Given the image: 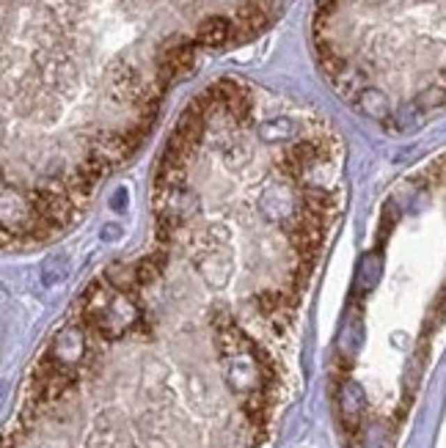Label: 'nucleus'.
<instances>
[{"label":"nucleus","instance_id":"1","mask_svg":"<svg viewBox=\"0 0 446 448\" xmlns=\"http://www.w3.org/2000/svg\"><path fill=\"white\" fill-rule=\"evenodd\" d=\"M83 314L105 338H118L138 322V308L132 305V300L124 291L113 289L111 283H94L89 289Z\"/></svg>","mask_w":446,"mask_h":448},{"label":"nucleus","instance_id":"4","mask_svg":"<svg viewBox=\"0 0 446 448\" xmlns=\"http://www.w3.org/2000/svg\"><path fill=\"white\" fill-rule=\"evenodd\" d=\"M83 333H80V328H66V330H61L53 341V349H50V355H47V360L50 363H56L58 369H66V371H72L77 363H80V358H83Z\"/></svg>","mask_w":446,"mask_h":448},{"label":"nucleus","instance_id":"7","mask_svg":"<svg viewBox=\"0 0 446 448\" xmlns=\"http://www.w3.org/2000/svg\"><path fill=\"white\" fill-rule=\"evenodd\" d=\"M69 270H72V262L69 256H50L42 267V283L45 286H56V283H63L69 278Z\"/></svg>","mask_w":446,"mask_h":448},{"label":"nucleus","instance_id":"3","mask_svg":"<svg viewBox=\"0 0 446 448\" xmlns=\"http://www.w3.org/2000/svg\"><path fill=\"white\" fill-rule=\"evenodd\" d=\"M193 42L199 47H207V50H218L229 42H237V25H234V17H226V14H213L207 17L204 22H199V28L193 31Z\"/></svg>","mask_w":446,"mask_h":448},{"label":"nucleus","instance_id":"5","mask_svg":"<svg viewBox=\"0 0 446 448\" xmlns=\"http://www.w3.org/2000/svg\"><path fill=\"white\" fill-rule=\"evenodd\" d=\"M339 407H341V421L347 424V429H355L361 424V415L367 410V399L364 391L355 383H344L339 393Z\"/></svg>","mask_w":446,"mask_h":448},{"label":"nucleus","instance_id":"2","mask_svg":"<svg viewBox=\"0 0 446 448\" xmlns=\"http://www.w3.org/2000/svg\"><path fill=\"white\" fill-rule=\"evenodd\" d=\"M193 264L210 286H223L231 275V256L226 248L223 228H207L201 242L193 248Z\"/></svg>","mask_w":446,"mask_h":448},{"label":"nucleus","instance_id":"6","mask_svg":"<svg viewBox=\"0 0 446 448\" xmlns=\"http://www.w3.org/2000/svg\"><path fill=\"white\" fill-rule=\"evenodd\" d=\"M383 273V259L378 253H367L361 262H358V273H355V286L358 291H372L380 280Z\"/></svg>","mask_w":446,"mask_h":448}]
</instances>
